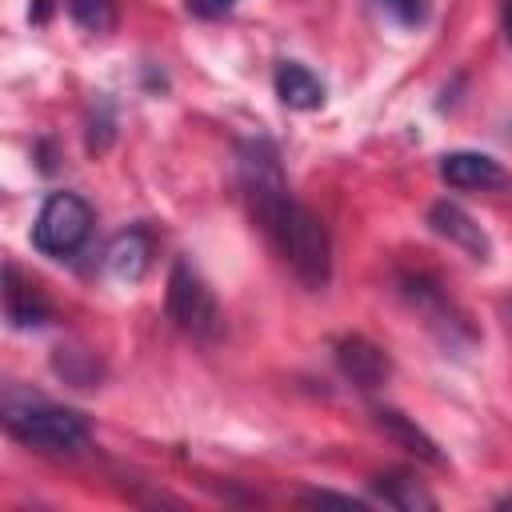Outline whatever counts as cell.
Segmentation results:
<instances>
[{
  "instance_id": "1",
  "label": "cell",
  "mask_w": 512,
  "mask_h": 512,
  "mask_svg": "<svg viewBox=\"0 0 512 512\" xmlns=\"http://www.w3.org/2000/svg\"><path fill=\"white\" fill-rule=\"evenodd\" d=\"M256 212H260V224L268 228V236L276 240V248L284 252V260L292 264V272L312 292H324L332 280V240H328L324 220L308 204L292 200L288 188L256 200Z\"/></svg>"
},
{
  "instance_id": "2",
  "label": "cell",
  "mask_w": 512,
  "mask_h": 512,
  "mask_svg": "<svg viewBox=\"0 0 512 512\" xmlns=\"http://www.w3.org/2000/svg\"><path fill=\"white\" fill-rule=\"evenodd\" d=\"M4 428L36 448V452H52V456H76L88 448V420L76 412V408H64V404H52L36 392H24L16 384L4 388Z\"/></svg>"
},
{
  "instance_id": "3",
  "label": "cell",
  "mask_w": 512,
  "mask_h": 512,
  "mask_svg": "<svg viewBox=\"0 0 512 512\" xmlns=\"http://www.w3.org/2000/svg\"><path fill=\"white\" fill-rule=\"evenodd\" d=\"M168 320L192 336V340H216L220 336V304L208 288V280L188 264V260H176L172 272H168Z\"/></svg>"
},
{
  "instance_id": "4",
  "label": "cell",
  "mask_w": 512,
  "mask_h": 512,
  "mask_svg": "<svg viewBox=\"0 0 512 512\" xmlns=\"http://www.w3.org/2000/svg\"><path fill=\"white\" fill-rule=\"evenodd\" d=\"M92 232V208L76 192H52L32 224V244L44 256H72Z\"/></svg>"
},
{
  "instance_id": "5",
  "label": "cell",
  "mask_w": 512,
  "mask_h": 512,
  "mask_svg": "<svg viewBox=\"0 0 512 512\" xmlns=\"http://www.w3.org/2000/svg\"><path fill=\"white\" fill-rule=\"evenodd\" d=\"M400 284H404L408 304L428 320V328L440 336L444 348H456L460 352V348H472L476 344V328L468 324V316L452 304V296L440 284H432L428 276H404Z\"/></svg>"
},
{
  "instance_id": "6",
  "label": "cell",
  "mask_w": 512,
  "mask_h": 512,
  "mask_svg": "<svg viewBox=\"0 0 512 512\" xmlns=\"http://www.w3.org/2000/svg\"><path fill=\"white\" fill-rule=\"evenodd\" d=\"M440 180L448 188H464V192H504L512 188V172L492 160L488 152H448L440 156Z\"/></svg>"
},
{
  "instance_id": "7",
  "label": "cell",
  "mask_w": 512,
  "mask_h": 512,
  "mask_svg": "<svg viewBox=\"0 0 512 512\" xmlns=\"http://www.w3.org/2000/svg\"><path fill=\"white\" fill-rule=\"evenodd\" d=\"M428 228L436 232V236H444L448 244H456L460 252H468L472 260H488L492 256V240H488V232L456 204V200H436L432 208H428Z\"/></svg>"
},
{
  "instance_id": "8",
  "label": "cell",
  "mask_w": 512,
  "mask_h": 512,
  "mask_svg": "<svg viewBox=\"0 0 512 512\" xmlns=\"http://www.w3.org/2000/svg\"><path fill=\"white\" fill-rule=\"evenodd\" d=\"M336 364H340V372H344L356 388H364V392L380 388V384L388 380V372H392L388 352L376 348V344L364 340V336H340V340H336Z\"/></svg>"
},
{
  "instance_id": "9",
  "label": "cell",
  "mask_w": 512,
  "mask_h": 512,
  "mask_svg": "<svg viewBox=\"0 0 512 512\" xmlns=\"http://www.w3.org/2000/svg\"><path fill=\"white\" fill-rule=\"evenodd\" d=\"M4 312L12 328H40L52 320V304L32 288V280L20 276L16 264H4Z\"/></svg>"
},
{
  "instance_id": "10",
  "label": "cell",
  "mask_w": 512,
  "mask_h": 512,
  "mask_svg": "<svg viewBox=\"0 0 512 512\" xmlns=\"http://www.w3.org/2000/svg\"><path fill=\"white\" fill-rule=\"evenodd\" d=\"M272 84H276L280 104H284V108H296V112H312V108H320L324 96H328L324 80H320L308 64H300V60H280Z\"/></svg>"
},
{
  "instance_id": "11",
  "label": "cell",
  "mask_w": 512,
  "mask_h": 512,
  "mask_svg": "<svg viewBox=\"0 0 512 512\" xmlns=\"http://www.w3.org/2000/svg\"><path fill=\"white\" fill-rule=\"evenodd\" d=\"M372 420H376V428H380L392 444H400V448L412 452L416 460H424V464H444L436 440H432L412 416H404L400 408H372Z\"/></svg>"
},
{
  "instance_id": "12",
  "label": "cell",
  "mask_w": 512,
  "mask_h": 512,
  "mask_svg": "<svg viewBox=\"0 0 512 512\" xmlns=\"http://www.w3.org/2000/svg\"><path fill=\"white\" fill-rule=\"evenodd\" d=\"M148 236L140 228H128L120 232L112 244H108V272L120 280V284H136L144 272H148Z\"/></svg>"
},
{
  "instance_id": "13",
  "label": "cell",
  "mask_w": 512,
  "mask_h": 512,
  "mask_svg": "<svg viewBox=\"0 0 512 512\" xmlns=\"http://www.w3.org/2000/svg\"><path fill=\"white\" fill-rule=\"evenodd\" d=\"M372 488H376V496H380L384 504L404 508V512L436 508V496H432V492H424V488H420L412 476H404V472H384V476H376V480H372Z\"/></svg>"
},
{
  "instance_id": "14",
  "label": "cell",
  "mask_w": 512,
  "mask_h": 512,
  "mask_svg": "<svg viewBox=\"0 0 512 512\" xmlns=\"http://www.w3.org/2000/svg\"><path fill=\"white\" fill-rule=\"evenodd\" d=\"M56 372L64 376V380H72L76 388H88V384H96V376H100V364H96V356H88V352H76V348H56Z\"/></svg>"
},
{
  "instance_id": "15",
  "label": "cell",
  "mask_w": 512,
  "mask_h": 512,
  "mask_svg": "<svg viewBox=\"0 0 512 512\" xmlns=\"http://www.w3.org/2000/svg\"><path fill=\"white\" fill-rule=\"evenodd\" d=\"M68 12L88 32H112L116 28V4L112 0H72Z\"/></svg>"
},
{
  "instance_id": "16",
  "label": "cell",
  "mask_w": 512,
  "mask_h": 512,
  "mask_svg": "<svg viewBox=\"0 0 512 512\" xmlns=\"http://www.w3.org/2000/svg\"><path fill=\"white\" fill-rule=\"evenodd\" d=\"M384 12H392L400 24H424L428 20V0H376Z\"/></svg>"
},
{
  "instance_id": "17",
  "label": "cell",
  "mask_w": 512,
  "mask_h": 512,
  "mask_svg": "<svg viewBox=\"0 0 512 512\" xmlns=\"http://www.w3.org/2000/svg\"><path fill=\"white\" fill-rule=\"evenodd\" d=\"M300 504H336V508H352V512H360V508H368V500H356V496H340V492H328V488H312V492H304L300 496Z\"/></svg>"
},
{
  "instance_id": "18",
  "label": "cell",
  "mask_w": 512,
  "mask_h": 512,
  "mask_svg": "<svg viewBox=\"0 0 512 512\" xmlns=\"http://www.w3.org/2000/svg\"><path fill=\"white\" fill-rule=\"evenodd\" d=\"M184 4H188V12L200 16V20H220V16H228V12L236 8V0H184Z\"/></svg>"
},
{
  "instance_id": "19",
  "label": "cell",
  "mask_w": 512,
  "mask_h": 512,
  "mask_svg": "<svg viewBox=\"0 0 512 512\" xmlns=\"http://www.w3.org/2000/svg\"><path fill=\"white\" fill-rule=\"evenodd\" d=\"M504 36L512 44V0H504Z\"/></svg>"
},
{
  "instance_id": "20",
  "label": "cell",
  "mask_w": 512,
  "mask_h": 512,
  "mask_svg": "<svg viewBox=\"0 0 512 512\" xmlns=\"http://www.w3.org/2000/svg\"><path fill=\"white\" fill-rule=\"evenodd\" d=\"M508 140H512V124H508Z\"/></svg>"
}]
</instances>
